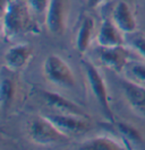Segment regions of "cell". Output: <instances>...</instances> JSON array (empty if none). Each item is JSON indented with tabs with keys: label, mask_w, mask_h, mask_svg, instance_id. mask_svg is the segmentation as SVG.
Masks as SVG:
<instances>
[{
	"label": "cell",
	"mask_w": 145,
	"mask_h": 150,
	"mask_svg": "<svg viewBox=\"0 0 145 150\" xmlns=\"http://www.w3.org/2000/svg\"><path fill=\"white\" fill-rule=\"evenodd\" d=\"M111 19L124 34H133L137 28V23L134 13L129 5L124 0H120L116 4L112 10Z\"/></svg>",
	"instance_id": "ba28073f"
},
{
	"label": "cell",
	"mask_w": 145,
	"mask_h": 150,
	"mask_svg": "<svg viewBox=\"0 0 145 150\" xmlns=\"http://www.w3.org/2000/svg\"><path fill=\"white\" fill-rule=\"evenodd\" d=\"M94 26H95V23L92 17L86 16L83 18V22L79 26V30L77 32L76 36V49L77 51L82 54L87 51L89 46L91 44Z\"/></svg>",
	"instance_id": "4fadbf2b"
},
{
	"label": "cell",
	"mask_w": 145,
	"mask_h": 150,
	"mask_svg": "<svg viewBox=\"0 0 145 150\" xmlns=\"http://www.w3.org/2000/svg\"><path fill=\"white\" fill-rule=\"evenodd\" d=\"M124 72L126 78L134 83L145 87V63L142 62H128Z\"/></svg>",
	"instance_id": "9a60e30c"
},
{
	"label": "cell",
	"mask_w": 145,
	"mask_h": 150,
	"mask_svg": "<svg viewBox=\"0 0 145 150\" xmlns=\"http://www.w3.org/2000/svg\"><path fill=\"white\" fill-rule=\"evenodd\" d=\"M69 0H50L46 9V23L48 30L54 35L64 34L68 15Z\"/></svg>",
	"instance_id": "8992f818"
},
{
	"label": "cell",
	"mask_w": 145,
	"mask_h": 150,
	"mask_svg": "<svg viewBox=\"0 0 145 150\" xmlns=\"http://www.w3.org/2000/svg\"><path fill=\"white\" fill-rule=\"evenodd\" d=\"M38 28L30 16L27 4L18 0H8L2 13V35L7 40L16 38L24 32Z\"/></svg>",
	"instance_id": "6da1fadb"
},
{
	"label": "cell",
	"mask_w": 145,
	"mask_h": 150,
	"mask_svg": "<svg viewBox=\"0 0 145 150\" xmlns=\"http://www.w3.org/2000/svg\"><path fill=\"white\" fill-rule=\"evenodd\" d=\"M49 1L50 0H26V4L31 11H33L38 15H41L43 13H46Z\"/></svg>",
	"instance_id": "ac0fdd59"
},
{
	"label": "cell",
	"mask_w": 145,
	"mask_h": 150,
	"mask_svg": "<svg viewBox=\"0 0 145 150\" xmlns=\"http://www.w3.org/2000/svg\"><path fill=\"white\" fill-rule=\"evenodd\" d=\"M46 116L64 134L74 135L85 133L89 131L91 125L84 115L67 114V113H51Z\"/></svg>",
	"instance_id": "5b68a950"
},
{
	"label": "cell",
	"mask_w": 145,
	"mask_h": 150,
	"mask_svg": "<svg viewBox=\"0 0 145 150\" xmlns=\"http://www.w3.org/2000/svg\"><path fill=\"white\" fill-rule=\"evenodd\" d=\"M117 127H118V130L120 131V133L126 139H128L129 141H133V142H139V141H142V135H141V133L138 132L137 129H135L133 125L127 124V123H117Z\"/></svg>",
	"instance_id": "e0dca14e"
},
{
	"label": "cell",
	"mask_w": 145,
	"mask_h": 150,
	"mask_svg": "<svg viewBox=\"0 0 145 150\" xmlns=\"http://www.w3.org/2000/svg\"><path fill=\"white\" fill-rule=\"evenodd\" d=\"M15 95V85L10 78H2L0 87V100L2 110H6L10 106Z\"/></svg>",
	"instance_id": "2e32d148"
},
{
	"label": "cell",
	"mask_w": 145,
	"mask_h": 150,
	"mask_svg": "<svg viewBox=\"0 0 145 150\" xmlns=\"http://www.w3.org/2000/svg\"><path fill=\"white\" fill-rule=\"evenodd\" d=\"M32 53L33 50L30 44L21 43L14 45L10 49H8L7 52L5 53V66L13 71L21 70L29 63L30 59L32 58Z\"/></svg>",
	"instance_id": "9c48e42d"
},
{
	"label": "cell",
	"mask_w": 145,
	"mask_h": 150,
	"mask_svg": "<svg viewBox=\"0 0 145 150\" xmlns=\"http://www.w3.org/2000/svg\"><path fill=\"white\" fill-rule=\"evenodd\" d=\"M130 45L135 49V51L145 59V36L143 35H136L135 38H131Z\"/></svg>",
	"instance_id": "d6986e66"
},
{
	"label": "cell",
	"mask_w": 145,
	"mask_h": 150,
	"mask_svg": "<svg viewBox=\"0 0 145 150\" xmlns=\"http://www.w3.org/2000/svg\"><path fill=\"white\" fill-rule=\"evenodd\" d=\"M100 62L114 71L122 72L129 62V52L124 45L114 46V47H103L99 46L98 49Z\"/></svg>",
	"instance_id": "52a82bcc"
},
{
	"label": "cell",
	"mask_w": 145,
	"mask_h": 150,
	"mask_svg": "<svg viewBox=\"0 0 145 150\" xmlns=\"http://www.w3.org/2000/svg\"><path fill=\"white\" fill-rule=\"evenodd\" d=\"M42 96L46 99V103L50 107L57 110L59 113H67V114H77V115H84V112L79 106H77L75 103L70 102L66 97L61 96L57 93L51 91H43Z\"/></svg>",
	"instance_id": "7c38bea8"
},
{
	"label": "cell",
	"mask_w": 145,
	"mask_h": 150,
	"mask_svg": "<svg viewBox=\"0 0 145 150\" xmlns=\"http://www.w3.org/2000/svg\"><path fill=\"white\" fill-rule=\"evenodd\" d=\"M103 1H104V0H86V5H87V7L89 8L94 9V8L99 7Z\"/></svg>",
	"instance_id": "ffe728a7"
},
{
	"label": "cell",
	"mask_w": 145,
	"mask_h": 150,
	"mask_svg": "<svg viewBox=\"0 0 145 150\" xmlns=\"http://www.w3.org/2000/svg\"><path fill=\"white\" fill-rule=\"evenodd\" d=\"M43 74L48 81L62 88H73L76 85L73 69L57 54H51L44 60Z\"/></svg>",
	"instance_id": "7a4b0ae2"
},
{
	"label": "cell",
	"mask_w": 145,
	"mask_h": 150,
	"mask_svg": "<svg viewBox=\"0 0 145 150\" xmlns=\"http://www.w3.org/2000/svg\"><path fill=\"white\" fill-rule=\"evenodd\" d=\"M81 63L83 66L84 69L85 76L87 79V83L90 86L92 94L94 95V97L96 99L98 104L101 106L102 112L106 115V117H108V120H110L111 122H115L114 119V114L110 107V103H109V95H108V89L106 83L102 78V76L100 75L98 68L95 67L92 62H90L86 59H82Z\"/></svg>",
	"instance_id": "3957f363"
},
{
	"label": "cell",
	"mask_w": 145,
	"mask_h": 150,
	"mask_svg": "<svg viewBox=\"0 0 145 150\" xmlns=\"http://www.w3.org/2000/svg\"><path fill=\"white\" fill-rule=\"evenodd\" d=\"M121 30H119L112 19H104L96 36L99 46L103 47H114L124 45V38Z\"/></svg>",
	"instance_id": "30bf717a"
},
{
	"label": "cell",
	"mask_w": 145,
	"mask_h": 150,
	"mask_svg": "<svg viewBox=\"0 0 145 150\" xmlns=\"http://www.w3.org/2000/svg\"><path fill=\"white\" fill-rule=\"evenodd\" d=\"M120 87L127 103L135 111L145 113V87L128 79L121 80Z\"/></svg>",
	"instance_id": "8fae6325"
},
{
	"label": "cell",
	"mask_w": 145,
	"mask_h": 150,
	"mask_svg": "<svg viewBox=\"0 0 145 150\" xmlns=\"http://www.w3.org/2000/svg\"><path fill=\"white\" fill-rule=\"evenodd\" d=\"M79 149L83 150H120L122 149L121 144L116 140L107 137H96L79 144Z\"/></svg>",
	"instance_id": "5bb4252c"
},
{
	"label": "cell",
	"mask_w": 145,
	"mask_h": 150,
	"mask_svg": "<svg viewBox=\"0 0 145 150\" xmlns=\"http://www.w3.org/2000/svg\"><path fill=\"white\" fill-rule=\"evenodd\" d=\"M30 139L40 146H50L61 141L66 135L51 121L43 116H35L29 125Z\"/></svg>",
	"instance_id": "277c9868"
}]
</instances>
